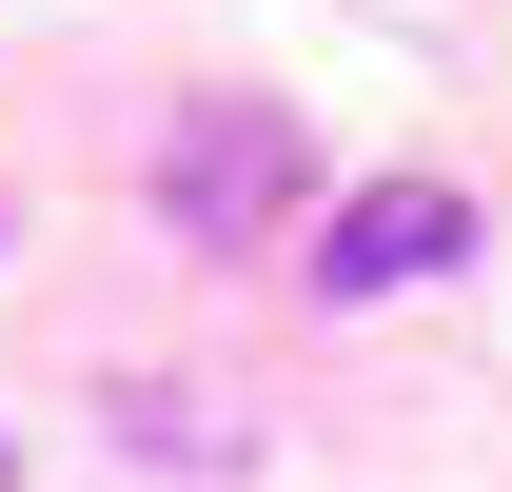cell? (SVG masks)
<instances>
[{
	"label": "cell",
	"mask_w": 512,
	"mask_h": 492,
	"mask_svg": "<svg viewBox=\"0 0 512 492\" xmlns=\"http://www.w3.org/2000/svg\"><path fill=\"white\" fill-rule=\"evenodd\" d=\"M473 256V197L453 178H375V197H335V237H316V296H414V276H453Z\"/></svg>",
	"instance_id": "obj_2"
},
{
	"label": "cell",
	"mask_w": 512,
	"mask_h": 492,
	"mask_svg": "<svg viewBox=\"0 0 512 492\" xmlns=\"http://www.w3.org/2000/svg\"><path fill=\"white\" fill-rule=\"evenodd\" d=\"M0 473H20V433H0Z\"/></svg>",
	"instance_id": "obj_3"
},
{
	"label": "cell",
	"mask_w": 512,
	"mask_h": 492,
	"mask_svg": "<svg viewBox=\"0 0 512 492\" xmlns=\"http://www.w3.org/2000/svg\"><path fill=\"white\" fill-rule=\"evenodd\" d=\"M296 178H316V158H296L276 99H197V119L158 138V217H178L197 256H256L276 217H296Z\"/></svg>",
	"instance_id": "obj_1"
}]
</instances>
